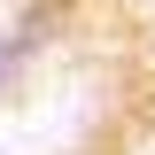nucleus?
<instances>
[{"mask_svg": "<svg viewBox=\"0 0 155 155\" xmlns=\"http://www.w3.org/2000/svg\"><path fill=\"white\" fill-rule=\"evenodd\" d=\"M47 39H54V8H31V16L16 23V39H0V47H8V62H16V54H39Z\"/></svg>", "mask_w": 155, "mask_h": 155, "instance_id": "f257e3e1", "label": "nucleus"}, {"mask_svg": "<svg viewBox=\"0 0 155 155\" xmlns=\"http://www.w3.org/2000/svg\"><path fill=\"white\" fill-rule=\"evenodd\" d=\"M0 78H8V47H0Z\"/></svg>", "mask_w": 155, "mask_h": 155, "instance_id": "f03ea898", "label": "nucleus"}]
</instances>
